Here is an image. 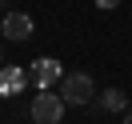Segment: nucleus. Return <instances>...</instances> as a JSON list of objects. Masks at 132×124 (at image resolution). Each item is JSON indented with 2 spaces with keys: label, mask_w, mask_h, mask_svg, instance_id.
<instances>
[{
  "label": "nucleus",
  "mask_w": 132,
  "mask_h": 124,
  "mask_svg": "<svg viewBox=\"0 0 132 124\" xmlns=\"http://www.w3.org/2000/svg\"><path fill=\"white\" fill-rule=\"evenodd\" d=\"M64 96H60V92H36V96H32V108H28V116H32V120L36 124H60V120H64Z\"/></svg>",
  "instance_id": "obj_1"
},
{
  "label": "nucleus",
  "mask_w": 132,
  "mask_h": 124,
  "mask_svg": "<svg viewBox=\"0 0 132 124\" xmlns=\"http://www.w3.org/2000/svg\"><path fill=\"white\" fill-rule=\"evenodd\" d=\"M56 88H60V96H64V104H88V100L96 96V84L84 72H64V80H60Z\"/></svg>",
  "instance_id": "obj_2"
},
{
  "label": "nucleus",
  "mask_w": 132,
  "mask_h": 124,
  "mask_svg": "<svg viewBox=\"0 0 132 124\" xmlns=\"http://www.w3.org/2000/svg\"><path fill=\"white\" fill-rule=\"evenodd\" d=\"M28 80L36 84V92H48V88H56V84L64 80V68H60V60L40 56V60H32V64H28Z\"/></svg>",
  "instance_id": "obj_3"
},
{
  "label": "nucleus",
  "mask_w": 132,
  "mask_h": 124,
  "mask_svg": "<svg viewBox=\"0 0 132 124\" xmlns=\"http://www.w3.org/2000/svg\"><path fill=\"white\" fill-rule=\"evenodd\" d=\"M0 28H4V36H8V40H16V44H24L28 36H32V16H28V12H8V16L0 20Z\"/></svg>",
  "instance_id": "obj_4"
},
{
  "label": "nucleus",
  "mask_w": 132,
  "mask_h": 124,
  "mask_svg": "<svg viewBox=\"0 0 132 124\" xmlns=\"http://www.w3.org/2000/svg\"><path fill=\"white\" fill-rule=\"evenodd\" d=\"M24 84H28L24 68H16V64H4V68H0V96H16Z\"/></svg>",
  "instance_id": "obj_5"
},
{
  "label": "nucleus",
  "mask_w": 132,
  "mask_h": 124,
  "mask_svg": "<svg viewBox=\"0 0 132 124\" xmlns=\"http://www.w3.org/2000/svg\"><path fill=\"white\" fill-rule=\"evenodd\" d=\"M100 108H104V112H128V96H124L120 88H108V92H100Z\"/></svg>",
  "instance_id": "obj_6"
},
{
  "label": "nucleus",
  "mask_w": 132,
  "mask_h": 124,
  "mask_svg": "<svg viewBox=\"0 0 132 124\" xmlns=\"http://www.w3.org/2000/svg\"><path fill=\"white\" fill-rule=\"evenodd\" d=\"M116 4H120V0H96V8H104V12H112Z\"/></svg>",
  "instance_id": "obj_7"
},
{
  "label": "nucleus",
  "mask_w": 132,
  "mask_h": 124,
  "mask_svg": "<svg viewBox=\"0 0 132 124\" xmlns=\"http://www.w3.org/2000/svg\"><path fill=\"white\" fill-rule=\"evenodd\" d=\"M124 124H132V108H128V112H124Z\"/></svg>",
  "instance_id": "obj_8"
},
{
  "label": "nucleus",
  "mask_w": 132,
  "mask_h": 124,
  "mask_svg": "<svg viewBox=\"0 0 132 124\" xmlns=\"http://www.w3.org/2000/svg\"><path fill=\"white\" fill-rule=\"evenodd\" d=\"M0 68H4V44H0Z\"/></svg>",
  "instance_id": "obj_9"
}]
</instances>
